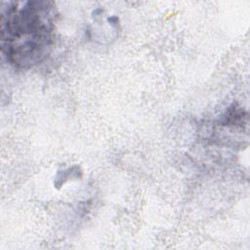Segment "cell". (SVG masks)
Wrapping results in <instances>:
<instances>
[{
	"label": "cell",
	"mask_w": 250,
	"mask_h": 250,
	"mask_svg": "<svg viewBox=\"0 0 250 250\" xmlns=\"http://www.w3.org/2000/svg\"><path fill=\"white\" fill-rule=\"evenodd\" d=\"M48 2L11 3L1 13V48L17 67H31L48 55L54 30Z\"/></svg>",
	"instance_id": "1"
}]
</instances>
